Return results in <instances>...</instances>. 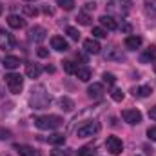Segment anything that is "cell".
I'll return each mask as SVG.
<instances>
[{
	"instance_id": "60d3db41",
	"label": "cell",
	"mask_w": 156,
	"mask_h": 156,
	"mask_svg": "<svg viewBox=\"0 0 156 156\" xmlns=\"http://www.w3.org/2000/svg\"><path fill=\"white\" fill-rule=\"evenodd\" d=\"M149 118H151V120H154V122H156V105L153 107V109H151V111H149Z\"/></svg>"
},
{
	"instance_id": "4dcf8cb0",
	"label": "cell",
	"mask_w": 156,
	"mask_h": 156,
	"mask_svg": "<svg viewBox=\"0 0 156 156\" xmlns=\"http://www.w3.org/2000/svg\"><path fill=\"white\" fill-rule=\"evenodd\" d=\"M123 96H125V94H123V91H122V89H113V91H111V98H113L115 102H122V100H123Z\"/></svg>"
},
{
	"instance_id": "ba28073f",
	"label": "cell",
	"mask_w": 156,
	"mask_h": 156,
	"mask_svg": "<svg viewBox=\"0 0 156 156\" xmlns=\"http://www.w3.org/2000/svg\"><path fill=\"white\" fill-rule=\"evenodd\" d=\"M29 40L31 42H37V44H40V42H44L45 40V37H47V31H45V27H42V26H35V27H31L29 29Z\"/></svg>"
},
{
	"instance_id": "7dc6e473",
	"label": "cell",
	"mask_w": 156,
	"mask_h": 156,
	"mask_svg": "<svg viewBox=\"0 0 156 156\" xmlns=\"http://www.w3.org/2000/svg\"><path fill=\"white\" fill-rule=\"evenodd\" d=\"M26 2H31V0H26Z\"/></svg>"
},
{
	"instance_id": "83f0119b",
	"label": "cell",
	"mask_w": 156,
	"mask_h": 156,
	"mask_svg": "<svg viewBox=\"0 0 156 156\" xmlns=\"http://www.w3.org/2000/svg\"><path fill=\"white\" fill-rule=\"evenodd\" d=\"M62 66H64V71H66L67 75H75V73H76V66H75L71 60H66V62H62Z\"/></svg>"
},
{
	"instance_id": "b9f144b4",
	"label": "cell",
	"mask_w": 156,
	"mask_h": 156,
	"mask_svg": "<svg viewBox=\"0 0 156 156\" xmlns=\"http://www.w3.org/2000/svg\"><path fill=\"white\" fill-rule=\"evenodd\" d=\"M5 96V91H4V85H0V100Z\"/></svg>"
},
{
	"instance_id": "f6af8a7d",
	"label": "cell",
	"mask_w": 156,
	"mask_h": 156,
	"mask_svg": "<svg viewBox=\"0 0 156 156\" xmlns=\"http://www.w3.org/2000/svg\"><path fill=\"white\" fill-rule=\"evenodd\" d=\"M31 156H42V154H40L38 151H33V153H31Z\"/></svg>"
},
{
	"instance_id": "e0dca14e",
	"label": "cell",
	"mask_w": 156,
	"mask_h": 156,
	"mask_svg": "<svg viewBox=\"0 0 156 156\" xmlns=\"http://www.w3.org/2000/svg\"><path fill=\"white\" fill-rule=\"evenodd\" d=\"M140 60H142V62H154L156 60V45L147 47V49L144 51V55L140 56Z\"/></svg>"
},
{
	"instance_id": "d4e9b609",
	"label": "cell",
	"mask_w": 156,
	"mask_h": 156,
	"mask_svg": "<svg viewBox=\"0 0 156 156\" xmlns=\"http://www.w3.org/2000/svg\"><path fill=\"white\" fill-rule=\"evenodd\" d=\"M94 154H96V149L93 145H85V147L76 151V156H94Z\"/></svg>"
},
{
	"instance_id": "c3c4849f",
	"label": "cell",
	"mask_w": 156,
	"mask_h": 156,
	"mask_svg": "<svg viewBox=\"0 0 156 156\" xmlns=\"http://www.w3.org/2000/svg\"><path fill=\"white\" fill-rule=\"evenodd\" d=\"M154 71H156V66H154Z\"/></svg>"
},
{
	"instance_id": "2e32d148",
	"label": "cell",
	"mask_w": 156,
	"mask_h": 156,
	"mask_svg": "<svg viewBox=\"0 0 156 156\" xmlns=\"http://www.w3.org/2000/svg\"><path fill=\"white\" fill-rule=\"evenodd\" d=\"M26 75L29 78H38L42 75V67L38 64H27L26 66Z\"/></svg>"
},
{
	"instance_id": "52a82bcc",
	"label": "cell",
	"mask_w": 156,
	"mask_h": 156,
	"mask_svg": "<svg viewBox=\"0 0 156 156\" xmlns=\"http://www.w3.org/2000/svg\"><path fill=\"white\" fill-rule=\"evenodd\" d=\"M122 118L131 125H138L142 122V113L138 109H125V111H122Z\"/></svg>"
},
{
	"instance_id": "ac0fdd59",
	"label": "cell",
	"mask_w": 156,
	"mask_h": 156,
	"mask_svg": "<svg viewBox=\"0 0 156 156\" xmlns=\"http://www.w3.org/2000/svg\"><path fill=\"white\" fill-rule=\"evenodd\" d=\"M4 67L5 69H16V67H20V58L18 56H5L4 58Z\"/></svg>"
},
{
	"instance_id": "4316f807",
	"label": "cell",
	"mask_w": 156,
	"mask_h": 156,
	"mask_svg": "<svg viewBox=\"0 0 156 156\" xmlns=\"http://www.w3.org/2000/svg\"><path fill=\"white\" fill-rule=\"evenodd\" d=\"M144 5H145V11L149 15L156 16V0H144Z\"/></svg>"
},
{
	"instance_id": "6da1fadb",
	"label": "cell",
	"mask_w": 156,
	"mask_h": 156,
	"mask_svg": "<svg viewBox=\"0 0 156 156\" xmlns=\"http://www.w3.org/2000/svg\"><path fill=\"white\" fill-rule=\"evenodd\" d=\"M49 104H51V94L47 93V89L44 87V85H35L33 89H31V96H29V105H31V109H45V107H49Z\"/></svg>"
},
{
	"instance_id": "8fae6325",
	"label": "cell",
	"mask_w": 156,
	"mask_h": 156,
	"mask_svg": "<svg viewBox=\"0 0 156 156\" xmlns=\"http://www.w3.org/2000/svg\"><path fill=\"white\" fill-rule=\"evenodd\" d=\"M7 24H9V27H13V29H24V27H26V20L20 18L18 15H9V16H7Z\"/></svg>"
},
{
	"instance_id": "8992f818",
	"label": "cell",
	"mask_w": 156,
	"mask_h": 156,
	"mask_svg": "<svg viewBox=\"0 0 156 156\" xmlns=\"http://www.w3.org/2000/svg\"><path fill=\"white\" fill-rule=\"evenodd\" d=\"M105 149H107L111 154L118 156L123 151V144H122V140H120L118 136H109V138L105 140Z\"/></svg>"
},
{
	"instance_id": "ab89813d",
	"label": "cell",
	"mask_w": 156,
	"mask_h": 156,
	"mask_svg": "<svg viewBox=\"0 0 156 156\" xmlns=\"http://www.w3.org/2000/svg\"><path fill=\"white\" fill-rule=\"evenodd\" d=\"M120 29H122L123 33H131V26H129V24H122V27H120Z\"/></svg>"
},
{
	"instance_id": "836d02e7",
	"label": "cell",
	"mask_w": 156,
	"mask_h": 156,
	"mask_svg": "<svg viewBox=\"0 0 156 156\" xmlns=\"http://www.w3.org/2000/svg\"><path fill=\"white\" fill-rule=\"evenodd\" d=\"M67 35L71 40H80V31L76 27H67Z\"/></svg>"
},
{
	"instance_id": "277c9868",
	"label": "cell",
	"mask_w": 156,
	"mask_h": 156,
	"mask_svg": "<svg viewBox=\"0 0 156 156\" xmlns=\"http://www.w3.org/2000/svg\"><path fill=\"white\" fill-rule=\"evenodd\" d=\"M100 129H102L100 122H96V120H87V122H83V123L76 129V136L78 138H89V136L98 134Z\"/></svg>"
},
{
	"instance_id": "f1b7e54d",
	"label": "cell",
	"mask_w": 156,
	"mask_h": 156,
	"mask_svg": "<svg viewBox=\"0 0 156 156\" xmlns=\"http://www.w3.org/2000/svg\"><path fill=\"white\" fill-rule=\"evenodd\" d=\"M76 20H78V24H82V26H89V24H91V16H89V15H87L85 11L78 13Z\"/></svg>"
},
{
	"instance_id": "ee69618b",
	"label": "cell",
	"mask_w": 156,
	"mask_h": 156,
	"mask_svg": "<svg viewBox=\"0 0 156 156\" xmlns=\"http://www.w3.org/2000/svg\"><path fill=\"white\" fill-rule=\"evenodd\" d=\"M44 11H45V13H47V15H51V13H53V11H51V7H47V5H45V7H44Z\"/></svg>"
},
{
	"instance_id": "f546056e",
	"label": "cell",
	"mask_w": 156,
	"mask_h": 156,
	"mask_svg": "<svg viewBox=\"0 0 156 156\" xmlns=\"http://www.w3.org/2000/svg\"><path fill=\"white\" fill-rule=\"evenodd\" d=\"M93 37L94 38H105L107 37V31L104 27H93Z\"/></svg>"
},
{
	"instance_id": "74e56055",
	"label": "cell",
	"mask_w": 156,
	"mask_h": 156,
	"mask_svg": "<svg viewBox=\"0 0 156 156\" xmlns=\"http://www.w3.org/2000/svg\"><path fill=\"white\" fill-rule=\"evenodd\" d=\"M37 53H38L40 58H47V56H49V49H45V47H38Z\"/></svg>"
},
{
	"instance_id": "484cf974",
	"label": "cell",
	"mask_w": 156,
	"mask_h": 156,
	"mask_svg": "<svg viewBox=\"0 0 156 156\" xmlns=\"http://www.w3.org/2000/svg\"><path fill=\"white\" fill-rule=\"evenodd\" d=\"M56 4L62 7V9H66V11H73L75 9V0H56Z\"/></svg>"
},
{
	"instance_id": "44dd1931",
	"label": "cell",
	"mask_w": 156,
	"mask_h": 156,
	"mask_svg": "<svg viewBox=\"0 0 156 156\" xmlns=\"http://www.w3.org/2000/svg\"><path fill=\"white\" fill-rule=\"evenodd\" d=\"M82 82H89L91 80V69L89 67H85V66H80V67H76V73H75Z\"/></svg>"
},
{
	"instance_id": "cb8c5ba5",
	"label": "cell",
	"mask_w": 156,
	"mask_h": 156,
	"mask_svg": "<svg viewBox=\"0 0 156 156\" xmlns=\"http://www.w3.org/2000/svg\"><path fill=\"white\" fill-rule=\"evenodd\" d=\"M47 142H49V144H53V145H62V144L66 142V136H64V134H60V133H55V134H51V136L47 138Z\"/></svg>"
},
{
	"instance_id": "d6986e66",
	"label": "cell",
	"mask_w": 156,
	"mask_h": 156,
	"mask_svg": "<svg viewBox=\"0 0 156 156\" xmlns=\"http://www.w3.org/2000/svg\"><path fill=\"white\" fill-rule=\"evenodd\" d=\"M151 93H153V89L149 85H140V87H134L133 89V94L134 96H140V98H147V96H151Z\"/></svg>"
},
{
	"instance_id": "d6a6232c",
	"label": "cell",
	"mask_w": 156,
	"mask_h": 156,
	"mask_svg": "<svg viewBox=\"0 0 156 156\" xmlns=\"http://www.w3.org/2000/svg\"><path fill=\"white\" fill-rule=\"evenodd\" d=\"M51 156H73L71 149H55L51 151Z\"/></svg>"
},
{
	"instance_id": "5bb4252c",
	"label": "cell",
	"mask_w": 156,
	"mask_h": 156,
	"mask_svg": "<svg viewBox=\"0 0 156 156\" xmlns=\"http://www.w3.org/2000/svg\"><path fill=\"white\" fill-rule=\"evenodd\" d=\"M83 49L87 51V53H91V55H98L100 51H102V47H100V44L96 42L94 38H89L83 42Z\"/></svg>"
},
{
	"instance_id": "7a4b0ae2",
	"label": "cell",
	"mask_w": 156,
	"mask_h": 156,
	"mask_svg": "<svg viewBox=\"0 0 156 156\" xmlns=\"http://www.w3.org/2000/svg\"><path fill=\"white\" fill-rule=\"evenodd\" d=\"M131 0H107V13L111 16H118V18H125L131 11Z\"/></svg>"
},
{
	"instance_id": "30bf717a",
	"label": "cell",
	"mask_w": 156,
	"mask_h": 156,
	"mask_svg": "<svg viewBox=\"0 0 156 156\" xmlns=\"http://www.w3.org/2000/svg\"><path fill=\"white\" fill-rule=\"evenodd\" d=\"M13 45H15L13 35L4 31V29H0V49H13Z\"/></svg>"
},
{
	"instance_id": "ffe728a7",
	"label": "cell",
	"mask_w": 156,
	"mask_h": 156,
	"mask_svg": "<svg viewBox=\"0 0 156 156\" xmlns=\"http://www.w3.org/2000/svg\"><path fill=\"white\" fill-rule=\"evenodd\" d=\"M58 107L62 111H73L75 109V102L71 98H67V96H62V98H58Z\"/></svg>"
},
{
	"instance_id": "603a6c76",
	"label": "cell",
	"mask_w": 156,
	"mask_h": 156,
	"mask_svg": "<svg viewBox=\"0 0 156 156\" xmlns=\"http://www.w3.org/2000/svg\"><path fill=\"white\" fill-rule=\"evenodd\" d=\"M15 151L18 153L20 156H31V153L35 151L31 145H24V144H16L15 145Z\"/></svg>"
},
{
	"instance_id": "7bdbcfd3",
	"label": "cell",
	"mask_w": 156,
	"mask_h": 156,
	"mask_svg": "<svg viewBox=\"0 0 156 156\" xmlns=\"http://www.w3.org/2000/svg\"><path fill=\"white\" fill-rule=\"evenodd\" d=\"M45 71H47V73H55V67H53V66H47Z\"/></svg>"
},
{
	"instance_id": "3957f363",
	"label": "cell",
	"mask_w": 156,
	"mask_h": 156,
	"mask_svg": "<svg viewBox=\"0 0 156 156\" xmlns=\"http://www.w3.org/2000/svg\"><path fill=\"white\" fill-rule=\"evenodd\" d=\"M35 125L42 131H55L58 127L64 125V118L56 116V115H45V116H37L35 118Z\"/></svg>"
},
{
	"instance_id": "e575fe53",
	"label": "cell",
	"mask_w": 156,
	"mask_h": 156,
	"mask_svg": "<svg viewBox=\"0 0 156 156\" xmlns=\"http://www.w3.org/2000/svg\"><path fill=\"white\" fill-rule=\"evenodd\" d=\"M104 82L107 83V85H115V82H116V78L113 73H104Z\"/></svg>"
},
{
	"instance_id": "7402d4cb",
	"label": "cell",
	"mask_w": 156,
	"mask_h": 156,
	"mask_svg": "<svg viewBox=\"0 0 156 156\" xmlns=\"http://www.w3.org/2000/svg\"><path fill=\"white\" fill-rule=\"evenodd\" d=\"M105 58H107V60H123V55L118 51L116 47H109V49L105 51Z\"/></svg>"
},
{
	"instance_id": "9a60e30c",
	"label": "cell",
	"mask_w": 156,
	"mask_h": 156,
	"mask_svg": "<svg viewBox=\"0 0 156 156\" xmlns=\"http://www.w3.org/2000/svg\"><path fill=\"white\" fill-rule=\"evenodd\" d=\"M140 45H142V37L129 35V37L125 38V47H127V49H131V51H136V49H140Z\"/></svg>"
},
{
	"instance_id": "7c38bea8",
	"label": "cell",
	"mask_w": 156,
	"mask_h": 156,
	"mask_svg": "<svg viewBox=\"0 0 156 156\" xmlns=\"http://www.w3.org/2000/svg\"><path fill=\"white\" fill-rule=\"evenodd\" d=\"M87 94H89L91 98H102V94H104V85L98 83V82L91 83V85L87 87Z\"/></svg>"
},
{
	"instance_id": "5b68a950",
	"label": "cell",
	"mask_w": 156,
	"mask_h": 156,
	"mask_svg": "<svg viewBox=\"0 0 156 156\" xmlns=\"http://www.w3.org/2000/svg\"><path fill=\"white\" fill-rule=\"evenodd\" d=\"M5 83H7L9 93H13V94H20L24 89V78L20 75H15V73L5 75Z\"/></svg>"
},
{
	"instance_id": "9c48e42d",
	"label": "cell",
	"mask_w": 156,
	"mask_h": 156,
	"mask_svg": "<svg viewBox=\"0 0 156 156\" xmlns=\"http://www.w3.org/2000/svg\"><path fill=\"white\" fill-rule=\"evenodd\" d=\"M51 47H53L55 51H58V53L69 51V44H67V40L64 38V37H53V38H51Z\"/></svg>"
},
{
	"instance_id": "f35d334b",
	"label": "cell",
	"mask_w": 156,
	"mask_h": 156,
	"mask_svg": "<svg viewBox=\"0 0 156 156\" xmlns=\"http://www.w3.org/2000/svg\"><path fill=\"white\" fill-rule=\"evenodd\" d=\"M94 7H96V4H94V2H87V4H85V7H83V9H85V11H91V9H93V11H94Z\"/></svg>"
},
{
	"instance_id": "d590c367",
	"label": "cell",
	"mask_w": 156,
	"mask_h": 156,
	"mask_svg": "<svg viewBox=\"0 0 156 156\" xmlns=\"http://www.w3.org/2000/svg\"><path fill=\"white\" fill-rule=\"evenodd\" d=\"M13 136V133L9 131V129H4V127H0V140H9Z\"/></svg>"
},
{
	"instance_id": "4fadbf2b",
	"label": "cell",
	"mask_w": 156,
	"mask_h": 156,
	"mask_svg": "<svg viewBox=\"0 0 156 156\" xmlns=\"http://www.w3.org/2000/svg\"><path fill=\"white\" fill-rule=\"evenodd\" d=\"M100 24H102L104 27H107L109 31H115V29H118L116 20H115V16H111V15H102V16H100Z\"/></svg>"
},
{
	"instance_id": "8d00e7d4",
	"label": "cell",
	"mask_w": 156,
	"mask_h": 156,
	"mask_svg": "<svg viewBox=\"0 0 156 156\" xmlns=\"http://www.w3.org/2000/svg\"><path fill=\"white\" fill-rule=\"evenodd\" d=\"M147 138L153 140V142H156V127H149V129H147Z\"/></svg>"
},
{
	"instance_id": "1f68e13d",
	"label": "cell",
	"mask_w": 156,
	"mask_h": 156,
	"mask_svg": "<svg viewBox=\"0 0 156 156\" xmlns=\"http://www.w3.org/2000/svg\"><path fill=\"white\" fill-rule=\"evenodd\" d=\"M24 15H27V16H37V15H38V9H37L35 5H24Z\"/></svg>"
},
{
	"instance_id": "bcb514c9",
	"label": "cell",
	"mask_w": 156,
	"mask_h": 156,
	"mask_svg": "<svg viewBox=\"0 0 156 156\" xmlns=\"http://www.w3.org/2000/svg\"><path fill=\"white\" fill-rule=\"evenodd\" d=\"M0 13H2V7H0Z\"/></svg>"
}]
</instances>
